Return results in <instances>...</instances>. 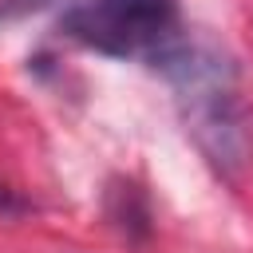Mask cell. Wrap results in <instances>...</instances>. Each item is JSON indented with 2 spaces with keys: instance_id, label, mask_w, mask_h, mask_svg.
<instances>
[{
  "instance_id": "obj_1",
  "label": "cell",
  "mask_w": 253,
  "mask_h": 253,
  "mask_svg": "<svg viewBox=\"0 0 253 253\" xmlns=\"http://www.w3.org/2000/svg\"><path fill=\"white\" fill-rule=\"evenodd\" d=\"M162 75L174 87L178 115L194 146L206 154V162L217 174L233 178L245 166V150H249L233 59L217 43L186 36V43L162 63Z\"/></svg>"
},
{
  "instance_id": "obj_2",
  "label": "cell",
  "mask_w": 253,
  "mask_h": 253,
  "mask_svg": "<svg viewBox=\"0 0 253 253\" xmlns=\"http://www.w3.org/2000/svg\"><path fill=\"white\" fill-rule=\"evenodd\" d=\"M59 36L126 63L158 67L186 43L178 0H75L59 16Z\"/></svg>"
},
{
  "instance_id": "obj_3",
  "label": "cell",
  "mask_w": 253,
  "mask_h": 253,
  "mask_svg": "<svg viewBox=\"0 0 253 253\" xmlns=\"http://www.w3.org/2000/svg\"><path fill=\"white\" fill-rule=\"evenodd\" d=\"M103 210H107V221L126 241H146V233H150V206H146V198H142V190L134 182L111 178L107 194H103Z\"/></svg>"
},
{
  "instance_id": "obj_4",
  "label": "cell",
  "mask_w": 253,
  "mask_h": 253,
  "mask_svg": "<svg viewBox=\"0 0 253 253\" xmlns=\"http://www.w3.org/2000/svg\"><path fill=\"white\" fill-rule=\"evenodd\" d=\"M59 0H0V24H12V20H24L32 12H43Z\"/></svg>"
},
{
  "instance_id": "obj_5",
  "label": "cell",
  "mask_w": 253,
  "mask_h": 253,
  "mask_svg": "<svg viewBox=\"0 0 253 253\" xmlns=\"http://www.w3.org/2000/svg\"><path fill=\"white\" fill-rule=\"evenodd\" d=\"M16 213H28V202H24L16 190L0 186V217H16Z\"/></svg>"
}]
</instances>
